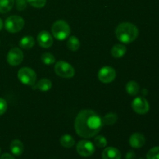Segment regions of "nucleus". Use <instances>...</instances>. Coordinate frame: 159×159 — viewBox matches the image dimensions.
<instances>
[{
    "label": "nucleus",
    "instance_id": "2",
    "mask_svg": "<svg viewBox=\"0 0 159 159\" xmlns=\"http://www.w3.org/2000/svg\"><path fill=\"white\" fill-rule=\"evenodd\" d=\"M115 34L118 40L124 43H130L138 37L139 30L134 24L128 22L121 23L116 26Z\"/></svg>",
    "mask_w": 159,
    "mask_h": 159
},
{
    "label": "nucleus",
    "instance_id": "9",
    "mask_svg": "<svg viewBox=\"0 0 159 159\" xmlns=\"http://www.w3.org/2000/svg\"><path fill=\"white\" fill-rule=\"evenodd\" d=\"M7 62L12 66H17L20 65L23 60V53L21 49L13 48L9 50L7 54Z\"/></svg>",
    "mask_w": 159,
    "mask_h": 159
},
{
    "label": "nucleus",
    "instance_id": "28",
    "mask_svg": "<svg viewBox=\"0 0 159 159\" xmlns=\"http://www.w3.org/2000/svg\"><path fill=\"white\" fill-rule=\"evenodd\" d=\"M7 110V102L2 98H0V116L4 114Z\"/></svg>",
    "mask_w": 159,
    "mask_h": 159
},
{
    "label": "nucleus",
    "instance_id": "23",
    "mask_svg": "<svg viewBox=\"0 0 159 159\" xmlns=\"http://www.w3.org/2000/svg\"><path fill=\"white\" fill-rule=\"evenodd\" d=\"M41 61L45 65H51L55 62V57L51 53H43L41 55Z\"/></svg>",
    "mask_w": 159,
    "mask_h": 159
},
{
    "label": "nucleus",
    "instance_id": "1",
    "mask_svg": "<svg viewBox=\"0 0 159 159\" xmlns=\"http://www.w3.org/2000/svg\"><path fill=\"white\" fill-rule=\"evenodd\" d=\"M103 121L100 116L92 110H82L75 120V129L78 135L84 138L96 136L102 129Z\"/></svg>",
    "mask_w": 159,
    "mask_h": 159
},
{
    "label": "nucleus",
    "instance_id": "5",
    "mask_svg": "<svg viewBox=\"0 0 159 159\" xmlns=\"http://www.w3.org/2000/svg\"><path fill=\"white\" fill-rule=\"evenodd\" d=\"M18 79L20 82L26 85L32 86L35 84L37 80V74L35 71L28 67H23L18 71Z\"/></svg>",
    "mask_w": 159,
    "mask_h": 159
},
{
    "label": "nucleus",
    "instance_id": "22",
    "mask_svg": "<svg viewBox=\"0 0 159 159\" xmlns=\"http://www.w3.org/2000/svg\"><path fill=\"white\" fill-rule=\"evenodd\" d=\"M117 115L116 113H108L104 116L102 121H103V124H106V125H113L117 121Z\"/></svg>",
    "mask_w": 159,
    "mask_h": 159
},
{
    "label": "nucleus",
    "instance_id": "25",
    "mask_svg": "<svg viewBox=\"0 0 159 159\" xmlns=\"http://www.w3.org/2000/svg\"><path fill=\"white\" fill-rule=\"evenodd\" d=\"M147 159H159V146L152 148L147 153Z\"/></svg>",
    "mask_w": 159,
    "mask_h": 159
},
{
    "label": "nucleus",
    "instance_id": "16",
    "mask_svg": "<svg viewBox=\"0 0 159 159\" xmlns=\"http://www.w3.org/2000/svg\"><path fill=\"white\" fill-rule=\"evenodd\" d=\"M52 87V82L48 79H41L36 84V89H38L41 92H48Z\"/></svg>",
    "mask_w": 159,
    "mask_h": 159
},
{
    "label": "nucleus",
    "instance_id": "11",
    "mask_svg": "<svg viewBox=\"0 0 159 159\" xmlns=\"http://www.w3.org/2000/svg\"><path fill=\"white\" fill-rule=\"evenodd\" d=\"M37 42L39 45L43 48H49L52 46L53 42V37L51 34L48 31L43 30L40 32L37 35Z\"/></svg>",
    "mask_w": 159,
    "mask_h": 159
},
{
    "label": "nucleus",
    "instance_id": "8",
    "mask_svg": "<svg viewBox=\"0 0 159 159\" xmlns=\"http://www.w3.org/2000/svg\"><path fill=\"white\" fill-rule=\"evenodd\" d=\"M116 72L110 66H104L98 72V79L103 83H110L116 79Z\"/></svg>",
    "mask_w": 159,
    "mask_h": 159
},
{
    "label": "nucleus",
    "instance_id": "31",
    "mask_svg": "<svg viewBox=\"0 0 159 159\" xmlns=\"http://www.w3.org/2000/svg\"><path fill=\"white\" fill-rule=\"evenodd\" d=\"M2 27H3V22L2 20V19L0 18V30L2 29Z\"/></svg>",
    "mask_w": 159,
    "mask_h": 159
},
{
    "label": "nucleus",
    "instance_id": "10",
    "mask_svg": "<svg viewBox=\"0 0 159 159\" xmlns=\"http://www.w3.org/2000/svg\"><path fill=\"white\" fill-rule=\"evenodd\" d=\"M132 108L135 113L138 114H145L149 111V103L144 97H137L132 102Z\"/></svg>",
    "mask_w": 159,
    "mask_h": 159
},
{
    "label": "nucleus",
    "instance_id": "29",
    "mask_svg": "<svg viewBox=\"0 0 159 159\" xmlns=\"http://www.w3.org/2000/svg\"><path fill=\"white\" fill-rule=\"evenodd\" d=\"M135 157H136V155H135L134 152L133 151H129L126 155L125 158L126 159H135Z\"/></svg>",
    "mask_w": 159,
    "mask_h": 159
},
{
    "label": "nucleus",
    "instance_id": "20",
    "mask_svg": "<svg viewBox=\"0 0 159 159\" xmlns=\"http://www.w3.org/2000/svg\"><path fill=\"white\" fill-rule=\"evenodd\" d=\"M14 0H0V13H7L14 6Z\"/></svg>",
    "mask_w": 159,
    "mask_h": 159
},
{
    "label": "nucleus",
    "instance_id": "3",
    "mask_svg": "<svg viewBox=\"0 0 159 159\" xmlns=\"http://www.w3.org/2000/svg\"><path fill=\"white\" fill-rule=\"evenodd\" d=\"M51 32L54 38L58 40H64L71 34V28L67 22L64 20H57L53 23Z\"/></svg>",
    "mask_w": 159,
    "mask_h": 159
},
{
    "label": "nucleus",
    "instance_id": "18",
    "mask_svg": "<svg viewBox=\"0 0 159 159\" xmlns=\"http://www.w3.org/2000/svg\"><path fill=\"white\" fill-rule=\"evenodd\" d=\"M60 144L65 148H71L75 145V139L70 134H64L61 137Z\"/></svg>",
    "mask_w": 159,
    "mask_h": 159
},
{
    "label": "nucleus",
    "instance_id": "32",
    "mask_svg": "<svg viewBox=\"0 0 159 159\" xmlns=\"http://www.w3.org/2000/svg\"><path fill=\"white\" fill-rule=\"evenodd\" d=\"M0 154H1V148H0Z\"/></svg>",
    "mask_w": 159,
    "mask_h": 159
},
{
    "label": "nucleus",
    "instance_id": "13",
    "mask_svg": "<svg viewBox=\"0 0 159 159\" xmlns=\"http://www.w3.org/2000/svg\"><path fill=\"white\" fill-rule=\"evenodd\" d=\"M102 159H121V153L114 147L106 148L102 153Z\"/></svg>",
    "mask_w": 159,
    "mask_h": 159
},
{
    "label": "nucleus",
    "instance_id": "26",
    "mask_svg": "<svg viewBox=\"0 0 159 159\" xmlns=\"http://www.w3.org/2000/svg\"><path fill=\"white\" fill-rule=\"evenodd\" d=\"M27 2L33 7L40 9L46 5L47 0H27Z\"/></svg>",
    "mask_w": 159,
    "mask_h": 159
},
{
    "label": "nucleus",
    "instance_id": "30",
    "mask_svg": "<svg viewBox=\"0 0 159 159\" xmlns=\"http://www.w3.org/2000/svg\"><path fill=\"white\" fill-rule=\"evenodd\" d=\"M0 159H16V158H14L12 155H10V154L5 153V154H3V155H1Z\"/></svg>",
    "mask_w": 159,
    "mask_h": 159
},
{
    "label": "nucleus",
    "instance_id": "17",
    "mask_svg": "<svg viewBox=\"0 0 159 159\" xmlns=\"http://www.w3.org/2000/svg\"><path fill=\"white\" fill-rule=\"evenodd\" d=\"M34 44H35V40L32 36H26L23 37L20 41V48L26 50L31 49L34 46Z\"/></svg>",
    "mask_w": 159,
    "mask_h": 159
},
{
    "label": "nucleus",
    "instance_id": "4",
    "mask_svg": "<svg viewBox=\"0 0 159 159\" xmlns=\"http://www.w3.org/2000/svg\"><path fill=\"white\" fill-rule=\"evenodd\" d=\"M24 20L20 16H11L8 17L5 22V28L6 30L12 34L18 33L24 26Z\"/></svg>",
    "mask_w": 159,
    "mask_h": 159
},
{
    "label": "nucleus",
    "instance_id": "27",
    "mask_svg": "<svg viewBox=\"0 0 159 159\" xmlns=\"http://www.w3.org/2000/svg\"><path fill=\"white\" fill-rule=\"evenodd\" d=\"M28 4L27 0H16V7L19 11L24 10Z\"/></svg>",
    "mask_w": 159,
    "mask_h": 159
},
{
    "label": "nucleus",
    "instance_id": "12",
    "mask_svg": "<svg viewBox=\"0 0 159 159\" xmlns=\"http://www.w3.org/2000/svg\"><path fill=\"white\" fill-rule=\"evenodd\" d=\"M129 144L133 148H141L145 144V138L142 134L134 133L129 138Z\"/></svg>",
    "mask_w": 159,
    "mask_h": 159
},
{
    "label": "nucleus",
    "instance_id": "19",
    "mask_svg": "<svg viewBox=\"0 0 159 159\" xmlns=\"http://www.w3.org/2000/svg\"><path fill=\"white\" fill-rule=\"evenodd\" d=\"M140 86L135 81H130L126 85V91L130 96H135L139 93Z\"/></svg>",
    "mask_w": 159,
    "mask_h": 159
},
{
    "label": "nucleus",
    "instance_id": "21",
    "mask_svg": "<svg viewBox=\"0 0 159 159\" xmlns=\"http://www.w3.org/2000/svg\"><path fill=\"white\" fill-rule=\"evenodd\" d=\"M67 47L72 51H76L80 48V41L75 36H71L67 41Z\"/></svg>",
    "mask_w": 159,
    "mask_h": 159
},
{
    "label": "nucleus",
    "instance_id": "33",
    "mask_svg": "<svg viewBox=\"0 0 159 159\" xmlns=\"http://www.w3.org/2000/svg\"><path fill=\"white\" fill-rule=\"evenodd\" d=\"M140 159H143V158H140Z\"/></svg>",
    "mask_w": 159,
    "mask_h": 159
},
{
    "label": "nucleus",
    "instance_id": "24",
    "mask_svg": "<svg viewBox=\"0 0 159 159\" xmlns=\"http://www.w3.org/2000/svg\"><path fill=\"white\" fill-rule=\"evenodd\" d=\"M94 144L96 147L99 148H103L107 147V140L105 137L102 136V135H98L95 138Z\"/></svg>",
    "mask_w": 159,
    "mask_h": 159
},
{
    "label": "nucleus",
    "instance_id": "14",
    "mask_svg": "<svg viewBox=\"0 0 159 159\" xmlns=\"http://www.w3.org/2000/svg\"><path fill=\"white\" fill-rule=\"evenodd\" d=\"M10 151L16 156L21 155L24 151V145L23 142L18 139L13 140L10 144Z\"/></svg>",
    "mask_w": 159,
    "mask_h": 159
},
{
    "label": "nucleus",
    "instance_id": "6",
    "mask_svg": "<svg viewBox=\"0 0 159 159\" xmlns=\"http://www.w3.org/2000/svg\"><path fill=\"white\" fill-rule=\"evenodd\" d=\"M54 71L58 76L65 79H70L75 75V69L69 63L59 61L55 64Z\"/></svg>",
    "mask_w": 159,
    "mask_h": 159
},
{
    "label": "nucleus",
    "instance_id": "15",
    "mask_svg": "<svg viewBox=\"0 0 159 159\" xmlns=\"http://www.w3.org/2000/svg\"><path fill=\"white\" fill-rule=\"evenodd\" d=\"M110 52H111V54L113 57H116V58H120V57L124 56V54H126V52H127V48L124 45L120 44V43H117V44H115L112 48Z\"/></svg>",
    "mask_w": 159,
    "mask_h": 159
},
{
    "label": "nucleus",
    "instance_id": "7",
    "mask_svg": "<svg viewBox=\"0 0 159 159\" xmlns=\"http://www.w3.org/2000/svg\"><path fill=\"white\" fill-rule=\"evenodd\" d=\"M78 154L82 157H89L94 154L96 148L93 143L88 140H82L79 141L76 146Z\"/></svg>",
    "mask_w": 159,
    "mask_h": 159
}]
</instances>
